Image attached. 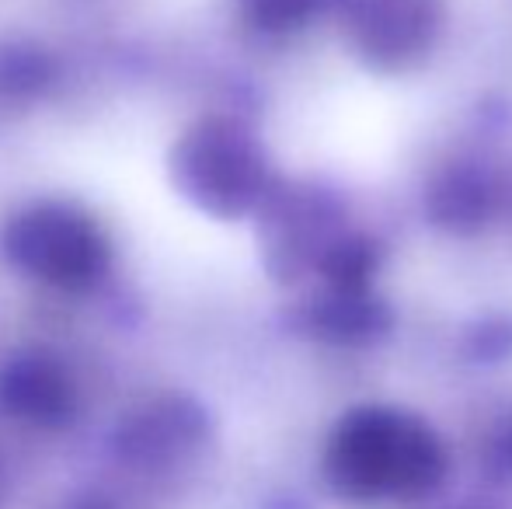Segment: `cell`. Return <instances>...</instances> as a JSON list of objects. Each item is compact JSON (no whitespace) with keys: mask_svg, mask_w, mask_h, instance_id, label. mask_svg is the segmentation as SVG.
I'll return each instance as SVG.
<instances>
[{"mask_svg":"<svg viewBox=\"0 0 512 509\" xmlns=\"http://www.w3.org/2000/svg\"><path fill=\"white\" fill-rule=\"evenodd\" d=\"M321 475L345 506L415 509L446 485L450 457L422 415L394 405H359L331 426Z\"/></svg>","mask_w":512,"mask_h":509,"instance_id":"1","label":"cell"},{"mask_svg":"<svg viewBox=\"0 0 512 509\" xmlns=\"http://www.w3.org/2000/svg\"><path fill=\"white\" fill-rule=\"evenodd\" d=\"M168 175L171 185L213 220L251 217L276 185L262 140L234 116L196 119L171 147Z\"/></svg>","mask_w":512,"mask_h":509,"instance_id":"2","label":"cell"},{"mask_svg":"<svg viewBox=\"0 0 512 509\" xmlns=\"http://www.w3.org/2000/svg\"><path fill=\"white\" fill-rule=\"evenodd\" d=\"M4 255L60 290H88L108 269L102 227L67 203H35L4 227Z\"/></svg>","mask_w":512,"mask_h":509,"instance_id":"3","label":"cell"},{"mask_svg":"<svg viewBox=\"0 0 512 509\" xmlns=\"http://www.w3.org/2000/svg\"><path fill=\"white\" fill-rule=\"evenodd\" d=\"M345 42L373 70H408L443 35L446 0H331Z\"/></svg>","mask_w":512,"mask_h":509,"instance_id":"4","label":"cell"},{"mask_svg":"<svg viewBox=\"0 0 512 509\" xmlns=\"http://www.w3.org/2000/svg\"><path fill=\"white\" fill-rule=\"evenodd\" d=\"M255 217L265 269L276 279H300L304 272H317L324 252L342 238V231H335V210L328 199L300 185L276 182Z\"/></svg>","mask_w":512,"mask_h":509,"instance_id":"5","label":"cell"},{"mask_svg":"<svg viewBox=\"0 0 512 509\" xmlns=\"http://www.w3.org/2000/svg\"><path fill=\"white\" fill-rule=\"evenodd\" d=\"M0 412L39 429L74 419L77 391L63 363L49 353H21L0 367Z\"/></svg>","mask_w":512,"mask_h":509,"instance_id":"6","label":"cell"},{"mask_svg":"<svg viewBox=\"0 0 512 509\" xmlns=\"http://www.w3.org/2000/svg\"><path fill=\"white\" fill-rule=\"evenodd\" d=\"M206 436V415L196 401L189 398H157L147 408L133 412L122 422L115 447L129 464H157L178 461L182 454H189L192 447H199Z\"/></svg>","mask_w":512,"mask_h":509,"instance_id":"7","label":"cell"},{"mask_svg":"<svg viewBox=\"0 0 512 509\" xmlns=\"http://www.w3.org/2000/svg\"><path fill=\"white\" fill-rule=\"evenodd\" d=\"M387 321V307L373 293L324 290L304 311L307 332L335 346H366L387 332Z\"/></svg>","mask_w":512,"mask_h":509,"instance_id":"8","label":"cell"},{"mask_svg":"<svg viewBox=\"0 0 512 509\" xmlns=\"http://www.w3.org/2000/svg\"><path fill=\"white\" fill-rule=\"evenodd\" d=\"M432 213L446 227H478L488 217V189L474 175H450L436 185L429 199Z\"/></svg>","mask_w":512,"mask_h":509,"instance_id":"9","label":"cell"},{"mask_svg":"<svg viewBox=\"0 0 512 509\" xmlns=\"http://www.w3.org/2000/svg\"><path fill=\"white\" fill-rule=\"evenodd\" d=\"M53 60H49L42 49L32 46H0V95H11V98H28V95H39L53 84Z\"/></svg>","mask_w":512,"mask_h":509,"instance_id":"10","label":"cell"},{"mask_svg":"<svg viewBox=\"0 0 512 509\" xmlns=\"http://www.w3.org/2000/svg\"><path fill=\"white\" fill-rule=\"evenodd\" d=\"M241 7L244 18L255 28L272 35H286L310 25L324 7H331V0H241Z\"/></svg>","mask_w":512,"mask_h":509,"instance_id":"11","label":"cell"},{"mask_svg":"<svg viewBox=\"0 0 512 509\" xmlns=\"http://www.w3.org/2000/svg\"><path fill=\"white\" fill-rule=\"evenodd\" d=\"M478 464L485 471V478H492L499 485H512V408L488 426L478 450Z\"/></svg>","mask_w":512,"mask_h":509,"instance_id":"12","label":"cell"},{"mask_svg":"<svg viewBox=\"0 0 512 509\" xmlns=\"http://www.w3.org/2000/svg\"><path fill=\"white\" fill-rule=\"evenodd\" d=\"M74 509H112V506H105V503H95V499H91V503H77Z\"/></svg>","mask_w":512,"mask_h":509,"instance_id":"13","label":"cell"}]
</instances>
